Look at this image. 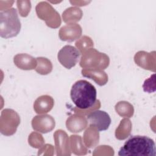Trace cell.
<instances>
[{
  "instance_id": "cell-5",
  "label": "cell",
  "mask_w": 156,
  "mask_h": 156,
  "mask_svg": "<svg viewBox=\"0 0 156 156\" xmlns=\"http://www.w3.org/2000/svg\"><path fill=\"white\" fill-rule=\"evenodd\" d=\"M90 127L96 128L98 131H104L108 129L111 124V118L105 111L94 110L87 115Z\"/></svg>"
},
{
  "instance_id": "cell-2",
  "label": "cell",
  "mask_w": 156,
  "mask_h": 156,
  "mask_svg": "<svg viewBox=\"0 0 156 156\" xmlns=\"http://www.w3.org/2000/svg\"><path fill=\"white\" fill-rule=\"evenodd\" d=\"M96 89L85 80L76 81L70 91V98L77 108L86 110L93 107L96 101Z\"/></svg>"
},
{
  "instance_id": "cell-3",
  "label": "cell",
  "mask_w": 156,
  "mask_h": 156,
  "mask_svg": "<svg viewBox=\"0 0 156 156\" xmlns=\"http://www.w3.org/2000/svg\"><path fill=\"white\" fill-rule=\"evenodd\" d=\"M21 29L16 9L11 8L0 12V35L4 38L16 37Z\"/></svg>"
},
{
  "instance_id": "cell-4",
  "label": "cell",
  "mask_w": 156,
  "mask_h": 156,
  "mask_svg": "<svg viewBox=\"0 0 156 156\" xmlns=\"http://www.w3.org/2000/svg\"><path fill=\"white\" fill-rule=\"evenodd\" d=\"M80 53L73 46L66 45L58 52V60L66 69H71L78 62Z\"/></svg>"
},
{
  "instance_id": "cell-1",
  "label": "cell",
  "mask_w": 156,
  "mask_h": 156,
  "mask_svg": "<svg viewBox=\"0 0 156 156\" xmlns=\"http://www.w3.org/2000/svg\"><path fill=\"white\" fill-rule=\"evenodd\" d=\"M154 141L146 136L132 135L119 149V156H155Z\"/></svg>"
}]
</instances>
